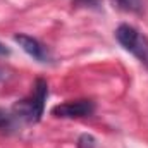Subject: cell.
<instances>
[{"label":"cell","instance_id":"obj_8","mask_svg":"<svg viewBox=\"0 0 148 148\" xmlns=\"http://www.w3.org/2000/svg\"><path fill=\"white\" fill-rule=\"evenodd\" d=\"M73 2L77 3V5H90V7H95V5H98L100 0H73Z\"/></svg>","mask_w":148,"mask_h":148},{"label":"cell","instance_id":"obj_2","mask_svg":"<svg viewBox=\"0 0 148 148\" xmlns=\"http://www.w3.org/2000/svg\"><path fill=\"white\" fill-rule=\"evenodd\" d=\"M115 38L124 50L133 53L148 69V38L129 24H121L115 29Z\"/></svg>","mask_w":148,"mask_h":148},{"label":"cell","instance_id":"obj_5","mask_svg":"<svg viewBox=\"0 0 148 148\" xmlns=\"http://www.w3.org/2000/svg\"><path fill=\"white\" fill-rule=\"evenodd\" d=\"M114 7L126 10V12H134V14H141L145 9V0H112Z\"/></svg>","mask_w":148,"mask_h":148},{"label":"cell","instance_id":"obj_6","mask_svg":"<svg viewBox=\"0 0 148 148\" xmlns=\"http://www.w3.org/2000/svg\"><path fill=\"white\" fill-rule=\"evenodd\" d=\"M16 121L17 119H16L14 114H9L3 109H0V131H10V129H14Z\"/></svg>","mask_w":148,"mask_h":148},{"label":"cell","instance_id":"obj_1","mask_svg":"<svg viewBox=\"0 0 148 148\" xmlns=\"http://www.w3.org/2000/svg\"><path fill=\"white\" fill-rule=\"evenodd\" d=\"M47 97H48V84H47V81L45 79H36L31 95L23 98V100H19V102H16L14 107H12V114L19 121L38 122L41 119V115H43V110H45Z\"/></svg>","mask_w":148,"mask_h":148},{"label":"cell","instance_id":"obj_4","mask_svg":"<svg viewBox=\"0 0 148 148\" xmlns=\"http://www.w3.org/2000/svg\"><path fill=\"white\" fill-rule=\"evenodd\" d=\"M14 41L19 43V47H21L29 57H33L35 60H38V62H47V60H48V52H47L45 45H41L36 38L19 33V35L14 36Z\"/></svg>","mask_w":148,"mask_h":148},{"label":"cell","instance_id":"obj_9","mask_svg":"<svg viewBox=\"0 0 148 148\" xmlns=\"http://www.w3.org/2000/svg\"><path fill=\"white\" fill-rule=\"evenodd\" d=\"M10 52H9V48L3 45V43H0V57H5V55H9Z\"/></svg>","mask_w":148,"mask_h":148},{"label":"cell","instance_id":"obj_7","mask_svg":"<svg viewBox=\"0 0 148 148\" xmlns=\"http://www.w3.org/2000/svg\"><path fill=\"white\" fill-rule=\"evenodd\" d=\"M95 145H97V141L91 134H81L76 148H95Z\"/></svg>","mask_w":148,"mask_h":148},{"label":"cell","instance_id":"obj_3","mask_svg":"<svg viewBox=\"0 0 148 148\" xmlns=\"http://www.w3.org/2000/svg\"><path fill=\"white\" fill-rule=\"evenodd\" d=\"M93 112H95V103L91 100H74L55 105L52 109V115L62 119H77V117H88Z\"/></svg>","mask_w":148,"mask_h":148}]
</instances>
